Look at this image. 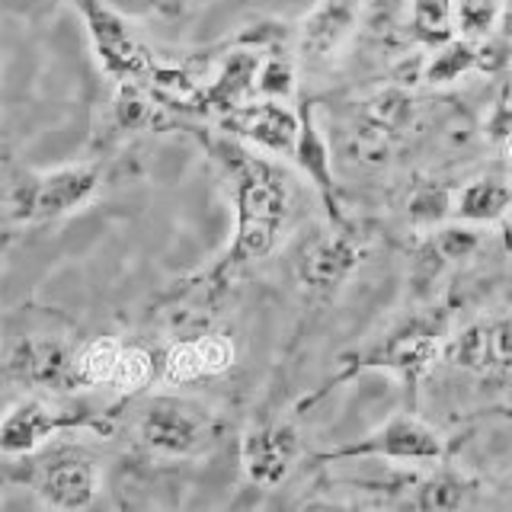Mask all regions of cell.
I'll return each mask as SVG.
<instances>
[{"label": "cell", "mask_w": 512, "mask_h": 512, "mask_svg": "<svg viewBox=\"0 0 512 512\" xmlns=\"http://www.w3.org/2000/svg\"><path fill=\"white\" fill-rule=\"evenodd\" d=\"M500 244H503V250L512 256V218H506L503 221V231H500Z\"/></svg>", "instance_id": "4dcf8cb0"}, {"label": "cell", "mask_w": 512, "mask_h": 512, "mask_svg": "<svg viewBox=\"0 0 512 512\" xmlns=\"http://www.w3.org/2000/svg\"><path fill=\"white\" fill-rule=\"evenodd\" d=\"M295 58L285 52V48H269L263 52L260 64V77H256V96L263 100H292L295 96Z\"/></svg>", "instance_id": "d4e9b609"}, {"label": "cell", "mask_w": 512, "mask_h": 512, "mask_svg": "<svg viewBox=\"0 0 512 512\" xmlns=\"http://www.w3.org/2000/svg\"><path fill=\"white\" fill-rule=\"evenodd\" d=\"M221 128L234 138L247 141L250 148H260L272 157H292L298 144L301 116L288 109L282 100H250L237 106L228 116H221Z\"/></svg>", "instance_id": "30bf717a"}, {"label": "cell", "mask_w": 512, "mask_h": 512, "mask_svg": "<svg viewBox=\"0 0 512 512\" xmlns=\"http://www.w3.org/2000/svg\"><path fill=\"white\" fill-rule=\"evenodd\" d=\"M413 106V96L404 90H381L372 100H365L359 119L362 154H388L391 144L413 122Z\"/></svg>", "instance_id": "ac0fdd59"}, {"label": "cell", "mask_w": 512, "mask_h": 512, "mask_svg": "<svg viewBox=\"0 0 512 512\" xmlns=\"http://www.w3.org/2000/svg\"><path fill=\"white\" fill-rule=\"evenodd\" d=\"M298 116H301V128H298V144H295L292 157H295V164L304 170V176L311 180V186L317 189V196H320V202H324L330 221L336 224V228H346L340 192H336V176H333V164H330V148H327V138L320 135L314 103L304 100Z\"/></svg>", "instance_id": "2e32d148"}, {"label": "cell", "mask_w": 512, "mask_h": 512, "mask_svg": "<svg viewBox=\"0 0 512 512\" xmlns=\"http://www.w3.org/2000/svg\"><path fill=\"white\" fill-rule=\"evenodd\" d=\"M362 0H317L298 26V61L304 68H330L359 23Z\"/></svg>", "instance_id": "8fae6325"}, {"label": "cell", "mask_w": 512, "mask_h": 512, "mask_svg": "<svg viewBox=\"0 0 512 512\" xmlns=\"http://www.w3.org/2000/svg\"><path fill=\"white\" fill-rule=\"evenodd\" d=\"M509 71H512V55H509Z\"/></svg>", "instance_id": "836d02e7"}, {"label": "cell", "mask_w": 512, "mask_h": 512, "mask_svg": "<svg viewBox=\"0 0 512 512\" xmlns=\"http://www.w3.org/2000/svg\"><path fill=\"white\" fill-rule=\"evenodd\" d=\"M208 151L221 164L234 199V237L215 266V279H234L240 269L260 263L279 247L295 215V186L276 160L260 157L247 141L212 138Z\"/></svg>", "instance_id": "6da1fadb"}, {"label": "cell", "mask_w": 512, "mask_h": 512, "mask_svg": "<svg viewBox=\"0 0 512 512\" xmlns=\"http://www.w3.org/2000/svg\"><path fill=\"white\" fill-rule=\"evenodd\" d=\"M112 122L122 132H148L160 122L157 103L151 100L148 84L138 80H122L116 84V96H112Z\"/></svg>", "instance_id": "603a6c76"}, {"label": "cell", "mask_w": 512, "mask_h": 512, "mask_svg": "<svg viewBox=\"0 0 512 512\" xmlns=\"http://www.w3.org/2000/svg\"><path fill=\"white\" fill-rule=\"evenodd\" d=\"M452 212H455V196L436 183L416 189L407 205V215L416 228H436V224H442Z\"/></svg>", "instance_id": "f1b7e54d"}, {"label": "cell", "mask_w": 512, "mask_h": 512, "mask_svg": "<svg viewBox=\"0 0 512 512\" xmlns=\"http://www.w3.org/2000/svg\"><path fill=\"white\" fill-rule=\"evenodd\" d=\"M77 7L80 20L87 26V39L93 45V55L100 61V68L106 77H112L116 84L122 80H138V84L154 87V80L160 74V64L151 48L144 45L125 16H119L103 0H71Z\"/></svg>", "instance_id": "5b68a950"}, {"label": "cell", "mask_w": 512, "mask_h": 512, "mask_svg": "<svg viewBox=\"0 0 512 512\" xmlns=\"http://www.w3.org/2000/svg\"><path fill=\"white\" fill-rule=\"evenodd\" d=\"M208 378V362H205V349H202V336L199 340H183L173 343L164 356V381L170 384H192Z\"/></svg>", "instance_id": "4316f807"}, {"label": "cell", "mask_w": 512, "mask_h": 512, "mask_svg": "<svg viewBox=\"0 0 512 512\" xmlns=\"http://www.w3.org/2000/svg\"><path fill=\"white\" fill-rule=\"evenodd\" d=\"M506 0H455V29L461 39L487 42L503 23Z\"/></svg>", "instance_id": "cb8c5ba5"}, {"label": "cell", "mask_w": 512, "mask_h": 512, "mask_svg": "<svg viewBox=\"0 0 512 512\" xmlns=\"http://www.w3.org/2000/svg\"><path fill=\"white\" fill-rule=\"evenodd\" d=\"M138 436L144 448L167 458L205 455L221 436L218 416L186 397H154L141 410Z\"/></svg>", "instance_id": "277c9868"}, {"label": "cell", "mask_w": 512, "mask_h": 512, "mask_svg": "<svg viewBox=\"0 0 512 512\" xmlns=\"http://www.w3.org/2000/svg\"><path fill=\"white\" fill-rule=\"evenodd\" d=\"M100 180L103 176L93 164H71L58 170H16L7 176V218L20 224L64 218L96 196Z\"/></svg>", "instance_id": "3957f363"}, {"label": "cell", "mask_w": 512, "mask_h": 512, "mask_svg": "<svg viewBox=\"0 0 512 512\" xmlns=\"http://www.w3.org/2000/svg\"><path fill=\"white\" fill-rule=\"evenodd\" d=\"M487 55H490V45L455 36L452 42L432 48V58L426 61V68H423V80L432 87L455 84V80H461L464 74H471V71L493 68V58H487Z\"/></svg>", "instance_id": "d6986e66"}, {"label": "cell", "mask_w": 512, "mask_h": 512, "mask_svg": "<svg viewBox=\"0 0 512 512\" xmlns=\"http://www.w3.org/2000/svg\"><path fill=\"white\" fill-rule=\"evenodd\" d=\"M298 455H301L298 429L285 420L260 423L240 439V464H244V474L256 487H279L292 474Z\"/></svg>", "instance_id": "7c38bea8"}, {"label": "cell", "mask_w": 512, "mask_h": 512, "mask_svg": "<svg viewBox=\"0 0 512 512\" xmlns=\"http://www.w3.org/2000/svg\"><path fill=\"white\" fill-rule=\"evenodd\" d=\"M356 458H384V461H442L445 442L432 426L416 420L413 413H394L388 423H381L375 432H368L359 442L317 455V461H356Z\"/></svg>", "instance_id": "52a82bcc"}, {"label": "cell", "mask_w": 512, "mask_h": 512, "mask_svg": "<svg viewBox=\"0 0 512 512\" xmlns=\"http://www.w3.org/2000/svg\"><path fill=\"white\" fill-rule=\"evenodd\" d=\"M410 32L426 48H439L458 36L455 0H410Z\"/></svg>", "instance_id": "7402d4cb"}, {"label": "cell", "mask_w": 512, "mask_h": 512, "mask_svg": "<svg viewBox=\"0 0 512 512\" xmlns=\"http://www.w3.org/2000/svg\"><path fill=\"white\" fill-rule=\"evenodd\" d=\"M442 359L461 372L484 378L512 375V317L474 320L452 340H445Z\"/></svg>", "instance_id": "9c48e42d"}, {"label": "cell", "mask_w": 512, "mask_h": 512, "mask_svg": "<svg viewBox=\"0 0 512 512\" xmlns=\"http://www.w3.org/2000/svg\"><path fill=\"white\" fill-rule=\"evenodd\" d=\"M362 244L352 231L340 228L330 237H317L298 253V279L308 292L330 298L340 292V285L352 276V269L359 266Z\"/></svg>", "instance_id": "5bb4252c"}, {"label": "cell", "mask_w": 512, "mask_h": 512, "mask_svg": "<svg viewBox=\"0 0 512 512\" xmlns=\"http://www.w3.org/2000/svg\"><path fill=\"white\" fill-rule=\"evenodd\" d=\"M503 144H506V164L512 167V135H509V138H506Z\"/></svg>", "instance_id": "d6a6232c"}, {"label": "cell", "mask_w": 512, "mask_h": 512, "mask_svg": "<svg viewBox=\"0 0 512 512\" xmlns=\"http://www.w3.org/2000/svg\"><path fill=\"white\" fill-rule=\"evenodd\" d=\"M512 208V189L503 180H474L455 192V218L468 224L503 221Z\"/></svg>", "instance_id": "ffe728a7"}, {"label": "cell", "mask_w": 512, "mask_h": 512, "mask_svg": "<svg viewBox=\"0 0 512 512\" xmlns=\"http://www.w3.org/2000/svg\"><path fill=\"white\" fill-rule=\"evenodd\" d=\"M263 52L256 48H234V52L218 64L215 77L208 84H199L192 96L189 112L202 116H228L237 106L256 100V77H260Z\"/></svg>", "instance_id": "4fadbf2b"}, {"label": "cell", "mask_w": 512, "mask_h": 512, "mask_svg": "<svg viewBox=\"0 0 512 512\" xmlns=\"http://www.w3.org/2000/svg\"><path fill=\"white\" fill-rule=\"evenodd\" d=\"M7 381L26 384L32 391H77V352L52 336H26L7 352Z\"/></svg>", "instance_id": "ba28073f"}, {"label": "cell", "mask_w": 512, "mask_h": 512, "mask_svg": "<svg viewBox=\"0 0 512 512\" xmlns=\"http://www.w3.org/2000/svg\"><path fill=\"white\" fill-rule=\"evenodd\" d=\"M154 375V356L141 346H122V356L116 365V375H112V388L122 397H132L144 391L151 384Z\"/></svg>", "instance_id": "83f0119b"}, {"label": "cell", "mask_w": 512, "mask_h": 512, "mask_svg": "<svg viewBox=\"0 0 512 512\" xmlns=\"http://www.w3.org/2000/svg\"><path fill=\"white\" fill-rule=\"evenodd\" d=\"M474 493V484L468 477H461L455 471H439L429 474L423 480H416L413 487H407V500L400 506L407 509H461L468 506Z\"/></svg>", "instance_id": "44dd1931"}, {"label": "cell", "mask_w": 512, "mask_h": 512, "mask_svg": "<svg viewBox=\"0 0 512 512\" xmlns=\"http://www.w3.org/2000/svg\"><path fill=\"white\" fill-rule=\"evenodd\" d=\"M32 484L48 509H84L100 490V477H96V464L87 455L58 452L39 464Z\"/></svg>", "instance_id": "9a60e30c"}, {"label": "cell", "mask_w": 512, "mask_h": 512, "mask_svg": "<svg viewBox=\"0 0 512 512\" xmlns=\"http://www.w3.org/2000/svg\"><path fill=\"white\" fill-rule=\"evenodd\" d=\"M477 247H480V234L471 228L468 221L442 224V228L429 231L423 237V244L416 247V253H413V266H410L413 285L416 288H429L448 266L468 260Z\"/></svg>", "instance_id": "e0dca14e"}, {"label": "cell", "mask_w": 512, "mask_h": 512, "mask_svg": "<svg viewBox=\"0 0 512 512\" xmlns=\"http://www.w3.org/2000/svg\"><path fill=\"white\" fill-rule=\"evenodd\" d=\"M445 320L436 314H416L404 324H397L394 330H388L384 336H378L375 343H368L365 349L352 352V356H343V368L340 375L330 378L320 394L330 391L333 384H343L352 375L359 372H394L400 381L407 384V391H416L429 368L439 362L442 349H445Z\"/></svg>", "instance_id": "7a4b0ae2"}, {"label": "cell", "mask_w": 512, "mask_h": 512, "mask_svg": "<svg viewBox=\"0 0 512 512\" xmlns=\"http://www.w3.org/2000/svg\"><path fill=\"white\" fill-rule=\"evenodd\" d=\"M74 429H90V432H100V436H109L112 423L103 413H93L87 407H58V404H48L42 397H29V400H20L16 407H10L4 423H0V452L7 458L32 455V452H39L48 439L61 436V432H74Z\"/></svg>", "instance_id": "8992f818"}, {"label": "cell", "mask_w": 512, "mask_h": 512, "mask_svg": "<svg viewBox=\"0 0 512 512\" xmlns=\"http://www.w3.org/2000/svg\"><path fill=\"white\" fill-rule=\"evenodd\" d=\"M202 349H205L208 375L228 372V368L234 365V359H237L234 343L228 340V336H221V333H208V336H202Z\"/></svg>", "instance_id": "f546056e"}, {"label": "cell", "mask_w": 512, "mask_h": 512, "mask_svg": "<svg viewBox=\"0 0 512 512\" xmlns=\"http://www.w3.org/2000/svg\"><path fill=\"white\" fill-rule=\"evenodd\" d=\"M500 29H503V36H506V39H512V0H506V13H503Z\"/></svg>", "instance_id": "1f68e13d"}, {"label": "cell", "mask_w": 512, "mask_h": 512, "mask_svg": "<svg viewBox=\"0 0 512 512\" xmlns=\"http://www.w3.org/2000/svg\"><path fill=\"white\" fill-rule=\"evenodd\" d=\"M122 356L119 340H93L77 352V378L80 388H96V384H112L116 365Z\"/></svg>", "instance_id": "484cf974"}]
</instances>
